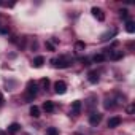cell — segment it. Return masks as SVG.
I'll list each match as a JSON object with an SVG mask.
<instances>
[{"instance_id": "1", "label": "cell", "mask_w": 135, "mask_h": 135, "mask_svg": "<svg viewBox=\"0 0 135 135\" xmlns=\"http://www.w3.org/2000/svg\"><path fill=\"white\" fill-rule=\"evenodd\" d=\"M37 94H38V86H37V83L35 81H29L27 83V88H26V100L27 102H32L35 97H37Z\"/></svg>"}, {"instance_id": "2", "label": "cell", "mask_w": 135, "mask_h": 135, "mask_svg": "<svg viewBox=\"0 0 135 135\" xmlns=\"http://www.w3.org/2000/svg\"><path fill=\"white\" fill-rule=\"evenodd\" d=\"M51 64L56 67V69H67V67H70L72 59H70L69 56H59V57L52 59V60H51Z\"/></svg>"}, {"instance_id": "3", "label": "cell", "mask_w": 135, "mask_h": 135, "mask_svg": "<svg viewBox=\"0 0 135 135\" xmlns=\"http://www.w3.org/2000/svg\"><path fill=\"white\" fill-rule=\"evenodd\" d=\"M103 56L108 57V59H111V60H119V59L124 57V52L121 49H107V52Z\"/></svg>"}, {"instance_id": "4", "label": "cell", "mask_w": 135, "mask_h": 135, "mask_svg": "<svg viewBox=\"0 0 135 135\" xmlns=\"http://www.w3.org/2000/svg\"><path fill=\"white\" fill-rule=\"evenodd\" d=\"M100 122H102V114H100V113L94 111V113H91V114H89V124H91V126H94V127H95V126H99Z\"/></svg>"}, {"instance_id": "5", "label": "cell", "mask_w": 135, "mask_h": 135, "mask_svg": "<svg viewBox=\"0 0 135 135\" xmlns=\"http://www.w3.org/2000/svg\"><path fill=\"white\" fill-rule=\"evenodd\" d=\"M116 33H118L116 29H110V30H107V32H103V33L100 35V41H108V40H111Z\"/></svg>"}, {"instance_id": "6", "label": "cell", "mask_w": 135, "mask_h": 135, "mask_svg": "<svg viewBox=\"0 0 135 135\" xmlns=\"http://www.w3.org/2000/svg\"><path fill=\"white\" fill-rule=\"evenodd\" d=\"M54 92L56 94H65L67 92V84L64 81H56L54 83Z\"/></svg>"}, {"instance_id": "7", "label": "cell", "mask_w": 135, "mask_h": 135, "mask_svg": "<svg viewBox=\"0 0 135 135\" xmlns=\"http://www.w3.org/2000/svg\"><path fill=\"white\" fill-rule=\"evenodd\" d=\"M81 108H83L81 102H80V100H75V102L72 103V110H70V114H72V116H78V114L81 113Z\"/></svg>"}, {"instance_id": "8", "label": "cell", "mask_w": 135, "mask_h": 135, "mask_svg": "<svg viewBox=\"0 0 135 135\" xmlns=\"http://www.w3.org/2000/svg\"><path fill=\"white\" fill-rule=\"evenodd\" d=\"M92 15H94V18L97 19V21H105V13H103V10L102 8H97V7H94L92 8Z\"/></svg>"}, {"instance_id": "9", "label": "cell", "mask_w": 135, "mask_h": 135, "mask_svg": "<svg viewBox=\"0 0 135 135\" xmlns=\"http://www.w3.org/2000/svg\"><path fill=\"white\" fill-rule=\"evenodd\" d=\"M107 124H108V127H110V129H114V127H118V126L121 124V118H119V116H113V118H110V119H108V122H107Z\"/></svg>"}, {"instance_id": "10", "label": "cell", "mask_w": 135, "mask_h": 135, "mask_svg": "<svg viewBox=\"0 0 135 135\" xmlns=\"http://www.w3.org/2000/svg\"><path fill=\"white\" fill-rule=\"evenodd\" d=\"M19 130H21V124H18V122H11L8 126V129H7L8 133H18Z\"/></svg>"}, {"instance_id": "11", "label": "cell", "mask_w": 135, "mask_h": 135, "mask_svg": "<svg viewBox=\"0 0 135 135\" xmlns=\"http://www.w3.org/2000/svg\"><path fill=\"white\" fill-rule=\"evenodd\" d=\"M43 64H45V57H43V56H37V57L32 60V65L35 67V69H40V67H43Z\"/></svg>"}, {"instance_id": "12", "label": "cell", "mask_w": 135, "mask_h": 135, "mask_svg": "<svg viewBox=\"0 0 135 135\" xmlns=\"http://www.w3.org/2000/svg\"><path fill=\"white\" fill-rule=\"evenodd\" d=\"M84 49H86V43H84V41H78V43L75 45V54H76V56L83 54Z\"/></svg>"}, {"instance_id": "13", "label": "cell", "mask_w": 135, "mask_h": 135, "mask_svg": "<svg viewBox=\"0 0 135 135\" xmlns=\"http://www.w3.org/2000/svg\"><path fill=\"white\" fill-rule=\"evenodd\" d=\"M54 102H51V100H46L45 103H43V110L46 111V113H52L54 111Z\"/></svg>"}, {"instance_id": "14", "label": "cell", "mask_w": 135, "mask_h": 135, "mask_svg": "<svg viewBox=\"0 0 135 135\" xmlns=\"http://www.w3.org/2000/svg\"><path fill=\"white\" fill-rule=\"evenodd\" d=\"M88 80H89V83H92V84L99 83V73H97V72H89V73H88Z\"/></svg>"}, {"instance_id": "15", "label": "cell", "mask_w": 135, "mask_h": 135, "mask_svg": "<svg viewBox=\"0 0 135 135\" xmlns=\"http://www.w3.org/2000/svg\"><path fill=\"white\" fill-rule=\"evenodd\" d=\"M126 30H127L129 33H133V32H135V22L130 21V19H127V21H126Z\"/></svg>"}, {"instance_id": "16", "label": "cell", "mask_w": 135, "mask_h": 135, "mask_svg": "<svg viewBox=\"0 0 135 135\" xmlns=\"http://www.w3.org/2000/svg\"><path fill=\"white\" fill-rule=\"evenodd\" d=\"M107 57L103 56V52H99V54H95L94 57H92V62H95V64H100V62H103Z\"/></svg>"}, {"instance_id": "17", "label": "cell", "mask_w": 135, "mask_h": 135, "mask_svg": "<svg viewBox=\"0 0 135 135\" xmlns=\"http://www.w3.org/2000/svg\"><path fill=\"white\" fill-rule=\"evenodd\" d=\"M30 116L32 118H40V108L35 107V105H32L30 107Z\"/></svg>"}, {"instance_id": "18", "label": "cell", "mask_w": 135, "mask_h": 135, "mask_svg": "<svg viewBox=\"0 0 135 135\" xmlns=\"http://www.w3.org/2000/svg\"><path fill=\"white\" fill-rule=\"evenodd\" d=\"M40 86H41V89L46 91V89L49 88V80H48V78H43V80L40 81Z\"/></svg>"}, {"instance_id": "19", "label": "cell", "mask_w": 135, "mask_h": 135, "mask_svg": "<svg viewBox=\"0 0 135 135\" xmlns=\"http://www.w3.org/2000/svg\"><path fill=\"white\" fill-rule=\"evenodd\" d=\"M119 18L124 19V21H127V19H129V11H127V10H121V11H119Z\"/></svg>"}, {"instance_id": "20", "label": "cell", "mask_w": 135, "mask_h": 135, "mask_svg": "<svg viewBox=\"0 0 135 135\" xmlns=\"http://www.w3.org/2000/svg\"><path fill=\"white\" fill-rule=\"evenodd\" d=\"M46 133H48V135H59V130H57L56 127H48Z\"/></svg>"}, {"instance_id": "21", "label": "cell", "mask_w": 135, "mask_h": 135, "mask_svg": "<svg viewBox=\"0 0 135 135\" xmlns=\"http://www.w3.org/2000/svg\"><path fill=\"white\" fill-rule=\"evenodd\" d=\"M0 33H2V35L8 33V27H7V26H0Z\"/></svg>"}, {"instance_id": "22", "label": "cell", "mask_w": 135, "mask_h": 135, "mask_svg": "<svg viewBox=\"0 0 135 135\" xmlns=\"http://www.w3.org/2000/svg\"><path fill=\"white\" fill-rule=\"evenodd\" d=\"M133 111H135V107H133V105H129V107H127V113H129V114H133Z\"/></svg>"}, {"instance_id": "23", "label": "cell", "mask_w": 135, "mask_h": 135, "mask_svg": "<svg viewBox=\"0 0 135 135\" xmlns=\"http://www.w3.org/2000/svg\"><path fill=\"white\" fill-rule=\"evenodd\" d=\"M81 64L83 65H89V59H81Z\"/></svg>"}, {"instance_id": "24", "label": "cell", "mask_w": 135, "mask_h": 135, "mask_svg": "<svg viewBox=\"0 0 135 135\" xmlns=\"http://www.w3.org/2000/svg\"><path fill=\"white\" fill-rule=\"evenodd\" d=\"M3 102H5V99H3V94L0 92V105H3Z\"/></svg>"}, {"instance_id": "25", "label": "cell", "mask_w": 135, "mask_h": 135, "mask_svg": "<svg viewBox=\"0 0 135 135\" xmlns=\"http://www.w3.org/2000/svg\"><path fill=\"white\" fill-rule=\"evenodd\" d=\"M72 135H83V133H72Z\"/></svg>"}]
</instances>
